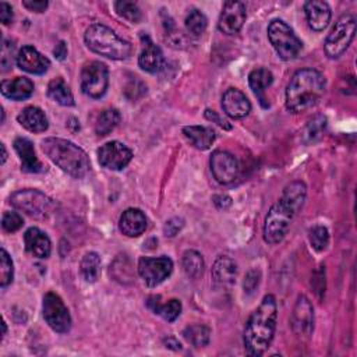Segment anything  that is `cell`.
<instances>
[{
  "label": "cell",
  "mask_w": 357,
  "mask_h": 357,
  "mask_svg": "<svg viewBox=\"0 0 357 357\" xmlns=\"http://www.w3.org/2000/svg\"><path fill=\"white\" fill-rule=\"evenodd\" d=\"M0 91L3 96L11 100H25L33 93V82L26 77H15L14 79L1 81Z\"/></svg>",
  "instance_id": "603a6c76"
},
{
  "label": "cell",
  "mask_w": 357,
  "mask_h": 357,
  "mask_svg": "<svg viewBox=\"0 0 357 357\" xmlns=\"http://www.w3.org/2000/svg\"><path fill=\"white\" fill-rule=\"evenodd\" d=\"M304 13H305L308 26L315 32L324 31L328 26L332 17L329 4L322 0L305 1Z\"/></svg>",
  "instance_id": "d6986e66"
},
{
  "label": "cell",
  "mask_w": 357,
  "mask_h": 357,
  "mask_svg": "<svg viewBox=\"0 0 357 357\" xmlns=\"http://www.w3.org/2000/svg\"><path fill=\"white\" fill-rule=\"evenodd\" d=\"M222 109L231 119H244L251 112V103L237 88H229L222 95Z\"/></svg>",
  "instance_id": "ac0fdd59"
},
{
  "label": "cell",
  "mask_w": 357,
  "mask_h": 357,
  "mask_svg": "<svg viewBox=\"0 0 357 357\" xmlns=\"http://www.w3.org/2000/svg\"><path fill=\"white\" fill-rule=\"evenodd\" d=\"M14 149L21 160V170L25 173H42L45 172V166L38 159L35 153L33 144L24 137H18L14 139Z\"/></svg>",
  "instance_id": "ffe728a7"
},
{
  "label": "cell",
  "mask_w": 357,
  "mask_h": 357,
  "mask_svg": "<svg viewBox=\"0 0 357 357\" xmlns=\"http://www.w3.org/2000/svg\"><path fill=\"white\" fill-rule=\"evenodd\" d=\"M17 121L31 132H43L49 127V121L45 112L38 106L24 107L18 113Z\"/></svg>",
  "instance_id": "cb8c5ba5"
},
{
  "label": "cell",
  "mask_w": 357,
  "mask_h": 357,
  "mask_svg": "<svg viewBox=\"0 0 357 357\" xmlns=\"http://www.w3.org/2000/svg\"><path fill=\"white\" fill-rule=\"evenodd\" d=\"M14 276V265L13 259L6 251V248H1L0 251V286L4 289L13 282Z\"/></svg>",
  "instance_id": "f35d334b"
},
{
  "label": "cell",
  "mask_w": 357,
  "mask_h": 357,
  "mask_svg": "<svg viewBox=\"0 0 357 357\" xmlns=\"http://www.w3.org/2000/svg\"><path fill=\"white\" fill-rule=\"evenodd\" d=\"M209 165H211V172L219 184H230L238 176V169H240L238 162L227 151L218 149L212 152Z\"/></svg>",
  "instance_id": "5bb4252c"
},
{
  "label": "cell",
  "mask_w": 357,
  "mask_h": 357,
  "mask_svg": "<svg viewBox=\"0 0 357 357\" xmlns=\"http://www.w3.org/2000/svg\"><path fill=\"white\" fill-rule=\"evenodd\" d=\"M79 273L88 283H93L100 276V257L98 252H86L79 262Z\"/></svg>",
  "instance_id": "4dcf8cb0"
},
{
  "label": "cell",
  "mask_w": 357,
  "mask_h": 357,
  "mask_svg": "<svg viewBox=\"0 0 357 357\" xmlns=\"http://www.w3.org/2000/svg\"><path fill=\"white\" fill-rule=\"evenodd\" d=\"M326 128V117L324 114H317L308 120L303 130V141L305 144H314L319 141Z\"/></svg>",
  "instance_id": "836d02e7"
},
{
  "label": "cell",
  "mask_w": 357,
  "mask_h": 357,
  "mask_svg": "<svg viewBox=\"0 0 357 357\" xmlns=\"http://www.w3.org/2000/svg\"><path fill=\"white\" fill-rule=\"evenodd\" d=\"M146 305L167 322H173L181 314V303L177 298H172L167 303H160L159 296H151L146 300Z\"/></svg>",
  "instance_id": "83f0119b"
},
{
  "label": "cell",
  "mask_w": 357,
  "mask_h": 357,
  "mask_svg": "<svg viewBox=\"0 0 357 357\" xmlns=\"http://www.w3.org/2000/svg\"><path fill=\"white\" fill-rule=\"evenodd\" d=\"M273 82V74L265 68V67H258L254 68L250 74H248V84L250 88L252 89L254 95L258 98L259 103L262 105V107H268L269 103L266 102L265 98V91L268 86H271Z\"/></svg>",
  "instance_id": "d4e9b609"
},
{
  "label": "cell",
  "mask_w": 357,
  "mask_h": 357,
  "mask_svg": "<svg viewBox=\"0 0 357 357\" xmlns=\"http://www.w3.org/2000/svg\"><path fill=\"white\" fill-rule=\"evenodd\" d=\"M212 199H213V204H215V206L218 209L226 211L231 205V198L229 195H226V194H218Z\"/></svg>",
  "instance_id": "c3c4849f"
},
{
  "label": "cell",
  "mask_w": 357,
  "mask_h": 357,
  "mask_svg": "<svg viewBox=\"0 0 357 357\" xmlns=\"http://www.w3.org/2000/svg\"><path fill=\"white\" fill-rule=\"evenodd\" d=\"M183 337L194 347H204L211 340V329L201 324H192L184 328Z\"/></svg>",
  "instance_id": "1f68e13d"
},
{
  "label": "cell",
  "mask_w": 357,
  "mask_h": 357,
  "mask_svg": "<svg viewBox=\"0 0 357 357\" xmlns=\"http://www.w3.org/2000/svg\"><path fill=\"white\" fill-rule=\"evenodd\" d=\"M24 225L22 216L18 212H13V211H7L3 213L1 218V227L4 231L7 233H14L17 230H20Z\"/></svg>",
  "instance_id": "ab89813d"
},
{
  "label": "cell",
  "mask_w": 357,
  "mask_h": 357,
  "mask_svg": "<svg viewBox=\"0 0 357 357\" xmlns=\"http://www.w3.org/2000/svg\"><path fill=\"white\" fill-rule=\"evenodd\" d=\"M10 204L35 219H46L54 209V202L45 192L35 188H24L10 195Z\"/></svg>",
  "instance_id": "8992f818"
},
{
  "label": "cell",
  "mask_w": 357,
  "mask_h": 357,
  "mask_svg": "<svg viewBox=\"0 0 357 357\" xmlns=\"http://www.w3.org/2000/svg\"><path fill=\"white\" fill-rule=\"evenodd\" d=\"M278 319V305L272 294L264 296L250 315L244 329V349L248 356H262L272 343Z\"/></svg>",
  "instance_id": "6da1fadb"
},
{
  "label": "cell",
  "mask_w": 357,
  "mask_h": 357,
  "mask_svg": "<svg viewBox=\"0 0 357 357\" xmlns=\"http://www.w3.org/2000/svg\"><path fill=\"white\" fill-rule=\"evenodd\" d=\"M42 311H43V318L46 324L57 333H67L71 329V315L64 304L63 298L54 293V291H47L43 296V303H42Z\"/></svg>",
  "instance_id": "30bf717a"
},
{
  "label": "cell",
  "mask_w": 357,
  "mask_h": 357,
  "mask_svg": "<svg viewBox=\"0 0 357 357\" xmlns=\"http://www.w3.org/2000/svg\"><path fill=\"white\" fill-rule=\"evenodd\" d=\"M85 45L89 50L112 60H124L130 57L132 46L128 40L120 38L112 28L103 24H92L84 33Z\"/></svg>",
  "instance_id": "277c9868"
},
{
  "label": "cell",
  "mask_w": 357,
  "mask_h": 357,
  "mask_svg": "<svg viewBox=\"0 0 357 357\" xmlns=\"http://www.w3.org/2000/svg\"><path fill=\"white\" fill-rule=\"evenodd\" d=\"M14 14H13V8L7 1H1L0 3V20L4 25H8L10 22H13Z\"/></svg>",
  "instance_id": "7dc6e473"
},
{
  "label": "cell",
  "mask_w": 357,
  "mask_h": 357,
  "mask_svg": "<svg viewBox=\"0 0 357 357\" xmlns=\"http://www.w3.org/2000/svg\"><path fill=\"white\" fill-rule=\"evenodd\" d=\"M356 33V18L353 14L346 13L337 18L333 28L328 33L324 49L329 59L340 57L350 46Z\"/></svg>",
  "instance_id": "ba28073f"
},
{
  "label": "cell",
  "mask_w": 357,
  "mask_h": 357,
  "mask_svg": "<svg viewBox=\"0 0 357 357\" xmlns=\"http://www.w3.org/2000/svg\"><path fill=\"white\" fill-rule=\"evenodd\" d=\"M40 148L56 166L75 178H82L91 169L86 152L68 139L49 137L40 142Z\"/></svg>",
  "instance_id": "3957f363"
},
{
  "label": "cell",
  "mask_w": 357,
  "mask_h": 357,
  "mask_svg": "<svg viewBox=\"0 0 357 357\" xmlns=\"http://www.w3.org/2000/svg\"><path fill=\"white\" fill-rule=\"evenodd\" d=\"M109 86V70L102 61L93 60L86 63L81 71V89L82 92L92 98L100 99Z\"/></svg>",
  "instance_id": "9c48e42d"
},
{
  "label": "cell",
  "mask_w": 357,
  "mask_h": 357,
  "mask_svg": "<svg viewBox=\"0 0 357 357\" xmlns=\"http://www.w3.org/2000/svg\"><path fill=\"white\" fill-rule=\"evenodd\" d=\"M15 61L22 71L36 75L45 74L50 67V60L31 45H25L18 50Z\"/></svg>",
  "instance_id": "2e32d148"
},
{
  "label": "cell",
  "mask_w": 357,
  "mask_h": 357,
  "mask_svg": "<svg viewBox=\"0 0 357 357\" xmlns=\"http://www.w3.org/2000/svg\"><path fill=\"white\" fill-rule=\"evenodd\" d=\"M53 53H54V57H56V59L63 60V59L67 56V46H66V42L60 40V42L56 45Z\"/></svg>",
  "instance_id": "681fc988"
},
{
  "label": "cell",
  "mask_w": 357,
  "mask_h": 357,
  "mask_svg": "<svg viewBox=\"0 0 357 357\" xmlns=\"http://www.w3.org/2000/svg\"><path fill=\"white\" fill-rule=\"evenodd\" d=\"M119 229L127 237H138L146 229V216L138 208L126 209L119 219Z\"/></svg>",
  "instance_id": "7402d4cb"
},
{
  "label": "cell",
  "mask_w": 357,
  "mask_h": 357,
  "mask_svg": "<svg viewBox=\"0 0 357 357\" xmlns=\"http://www.w3.org/2000/svg\"><path fill=\"white\" fill-rule=\"evenodd\" d=\"M181 264H183V269H184L185 275L192 278V279L199 278L204 272V268H205V262H204L202 255L195 250H187L183 254Z\"/></svg>",
  "instance_id": "e575fe53"
},
{
  "label": "cell",
  "mask_w": 357,
  "mask_h": 357,
  "mask_svg": "<svg viewBox=\"0 0 357 357\" xmlns=\"http://www.w3.org/2000/svg\"><path fill=\"white\" fill-rule=\"evenodd\" d=\"M205 119L209 120V121H212V123H216L219 127H222V128H225V130H230V128H231V124H230L226 119L220 117L215 110L206 109V110H205Z\"/></svg>",
  "instance_id": "f6af8a7d"
},
{
  "label": "cell",
  "mask_w": 357,
  "mask_h": 357,
  "mask_svg": "<svg viewBox=\"0 0 357 357\" xmlns=\"http://www.w3.org/2000/svg\"><path fill=\"white\" fill-rule=\"evenodd\" d=\"M308 240H310L311 247H312L315 251L321 252V251H324V250L328 247V244H329V231H328V229H326L325 226L317 225V226H314V227L310 229V231H308Z\"/></svg>",
  "instance_id": "74e56055"
},
{
  "label": "cell",
  "mask_w": 357,
  "mask_h": 357,
  "mask_svg": "<svg viewBox=\"0 0 357 357\" xmlns=\"http://www.w3.org/2000/svg\"><path fill=\"white\" fill-rule=\"evenodd\" d=\"M22 6L32 13H43L49 3L46 0H22Z\"/></svg>",
  "instance_id": "bcb514c9"
},
{
  "label": "cell",
  "mask_w": 357,
  "mask_h": 357,
  "mask_svg": "<svg viewBox=\"0 0 357 357\" xmlns=\"http://www.w3.org/2000/svg\"><path fill=\"white\" fill-rule=\"evenodd\" d=\"M184 25H185V29L190 36L199 38L208 26V20L202 11L194 8L187 14V17L184 20Z\"/></svg>",
  "instance_id": "d590c367"
},
{
  "label": "cell",
  "mask_w": 357,
  "mask_h": 357,
  "mask_svg": "<svg viewBox=\"0 0 357 357\" xmlns=\"http://www.w3.org/2000/svg\"><path fill=\"white\" fill-rule=\"evenodd\" d=\"M163 343L166 344V347H173L174 350H180L181 349V344L178 340H176L173 336H167L163 339Z\"/></svg>",
  "instance_id": "f907efd6"
},
{
  "label": "cell",
  "mask_w": 357,
  "mask_h": 357,
  "mask_svg": "<svg viewBox=\"0 0 357 357\" xmlns=\"http://www.w3.org/2000/svg\"><path fill=\"white\" fill-rule=\"evenodd\" d=\"M142 40V50L138 56V64L139 67L151 74H156L165 68L166 60L163 56L162 49L151 40V38L145 33L141 35Z\"/></svg>",
  "instance_id": "e0dca14e"
},
{
  "label": "cell",
  "mask_w": 357,
  "mask_h": 357,
  "mask_svg": "<svg viewBox=\"0 0 357 357\" xmlns=\"http://www.w3.org/2000/svg\"><path fill=\"white\" fill-rule=\"evenodd\" d=\"M1 151H3V156H1V165H4L6 159H7V149H6V145L1 144Z\"/></svg>",
  "instance_id": "816d5d0a"
},
{
  "label": "cell",
  "mask_w": 357,
  "mask_h": 357,
  "mask_svg": "<svg viewBox=\"0 0 357 357\" xmlns=\"http://www.w3.org/2000/svg\"><path fill=\"white\" fill-rule=\"evenodd\" d=\"M145 92H146L145 84L141 82V81L137 79V78H134L132 81H130V82L126 85V88H124L126 96H127L128 99H131V100H135V99L141 98Z\"/></svg>",
  "instance_id": "b9f144b4"
},
{
  "label": "cell",
  "mask_w": 357,
  "mask_h": 357,
  "mask_svg": "<svg viewBox=\"0 0 357 357\" xmlns=\"http://www.w3.org/2000/svg\"><path fill=\"white\" fill-rule=\"evenodd\" d=\"M237 278V265L229 257H219L212 266V279L216 284L231 286Z\"/></svg>",
  "instance_id": "484cf974"
},
{
  "label": "cell",
  "mask_w": 357,
  "mask_h": 357,
  "mask_svg": "<svg viewBox=\"0 0 357 357\" xmlns=\"http://www.w3.org/2000/svg\"><path fill=\"white\" fill-rule=\"evenodd\" d=\"M114 10L120 17H123L124 20H127L131 24H137L142 18V13H141L138 4L134 1H127V0L116 1Z\"/></svg>",
  "instance_id": "8d00e7d4"
},
{
  "label": "cell",
  "mask_w": 357,
  "mask_h": 357,
  "mask_svg": "<svg viewBox=\"0 0 357 357\" xmlns=\"http://www.w3.org/2000/svg\"><path fill=\"white\" fill-rule=\"evenodd\" d=\"M245 6L241 1H226L219 15L218 28L226 35L237 33L245 22Z\"/></svg>",
  "instance_id": "9a60e30c"
},
{
  "label": "cell",
  "mask_w": 357,
  "mask_h": 357,
  "mask_svg": "<svg viewBox=\"0 0 357 357\" xmlns=\"http://www.w3.org/2000/svg\"><path fill=\"white\" fill-rule=\"evenodd\" d=\"M120 123V113L117 109H106L103 110L95 123V132L98 137H105L110 134L117 124Z\"/></svg>",
  "instance_id": "d6a6232c"
},
{
  "label": "cell",
  "mask_w": 357,
  "mask_h": 357,
  "mask_svg": "<svg viewBox=\"0 0 357 357\" xmlns=\"http://www.w3.org/2000/svg\"><path fill=\"white\" fill-rule=\"evenodd\" d=\"M294 215H296L294 209L284 201L279 199L278 202H275L269 208L264 222L262 236L265 243L279 244L287 234V230L290 227V223Z\"/></svg>",
  "instance_id": "52a82bcc"
},
{
  "label": "cell",
  "mask_w": 357,
  "mask_h": 357,
  "mask_svg": "<svg viewBox=\"0 0 357 357\" xmlns=\"http://www.w3.org/2000/svg\"><path fill=\"white\" fill-rule=\"evenodd\" d=\"M184 137L191 142L192 146L201 151H206L215 142V131L205 126H185L183 127Z\"/></svg>",
  "instance_id": "4316f807"
},
{
  "label": "cell",
  "mask_w": 357,
  "mask_h": 357,
  "mask_svg": "<svg viewBox=\"0 0 357 357\" xmlns=\"http://www.w3.org/2000/svg\"><path fill=\"white\" fill-rule=\"evenodd\" d=\"M173 272V261L166 257H141L138 261V275L149 287H156Z\"/></svg>",
  "instance_id": "8fae6325"
},
{
  "label": "cell",
  "mask_w": 357,
  "mask_h": 357,
  "mask_svg": "<svg viewBox=\"0 0 357 357\" xmlns=\"http://www.w3.org/2000/svg\"><path fill=\"white\" fill-rule=\"evenodd\" d=\"M291 329L300 339H308L314 329V307L310 298L300 294L291 312Z\"/></svg>",
  "instance_id": "4fadbf2b"
},
{
  "label": "cell",
  "mask_w": 357,
  "mask_h": 357,
  "mask_svg": "<svg viewBox=\"0 0 357 357\" xmlns=\"http://www.w3.org/2000/svg\"><path fill=\"white\" fill-rule=\"evenodd\" d=\"M305 197H307V185L304 181H300V180H296V181H291L284 188H283V192H282V197L280 199L284 201L286 204H289L294 212L297 213L304 201H305Z\"/></svg>",
  "instance_id": "f1b7e54d"
},
{
  "label": "cell",
  "mask_w": 357,
  "mask_h": 357,
  "mask_svg": "<svg viewBox=\"0 0 357 357\" xmlns=\"http://www.w3.org/2000/svg\"><path fill=\"white\" fill-rule=\"evenodd\" d=\"M132 159V151L120 141H109L98 149V160L109 170H123Z\"/></svg>",
  "instance_id": "7c38bea8"
},
{
  "label": "cell",
  "mask_w": 357,
  "mask_h": 357,
  "mask_svg": "<svg viewBox=\"0 0 357 357\" xmlns=\"http://www.w3.org/2000/svg\"><path fill=\"white\" fill-rule=\"evenodd\" d=\"M47 96L61 105V106H74V96L70 86L64 82L61 77L53 78L47 85Z\"/></svg>",
  "instance_id": "f546056e"
},
{
  "label": "cell",
  "mask_w": 357,
  "mask_h": 357,
  "mask_svg": "<svg viewBox=\"0 0 357 357\" xmlns=\"http://www.w3.org/2000/svg\"><path fill=\"white\" fill-rule=\"evenodd\" d=\"M13 59H14V45L8 40H4L3 43V50H1V70L7 71L13 66Z\"/></svg>",
  "instance_id": "ee69618b"
},
{
  "label": "cell",
  "mask_w": 357,
  "mask_h": 357,
  "mask_svg": "<svg viewBox=\"0 0 357 357\" xmlns=\"http://www.w3.org/2000/svg\"><path fill=\"white\" fill-rule=\"evenodd\" d=\"M25 250L36 258H47L52 252V241L49 236L38 227H29L24 233Z\"/></svg>",
  "instance_id": "44dd1931"
},
{
  "label": "cell",
  "mask_w": 357,
  "mask_h": 357,
  "mask_svg": "<svg viewBox=\"0 0 357 357\" xmlns=\"http://www.w3.org/2000/svg\"><path fill=\"white\" fill-rule=\"evenodd\" d=\"M268 39L278 56L284 61L298 57L303 50L301 40L283 20L276 18L269 22Z\"/></svg>",
  "instance_id": "5b68a950"
},
{
  "label": "cell",
  "mask_w": 357,
  "mask_h": 357,
  "mask_svg": "<svg viewBox=\"0 0 357 357\" xmlns=\"http://www.w3.org/2000/svg\"><path fill=\"white\" fill-rule=\"evenodd\" d=\"M325 88L326 79L318 70H297L291 75L284 92L287 110L291 113H300L314 107L324 96Z\"/></svg>",
  "instance_id": "7a4b0ae2"
},
{
  "label": "cell",
  "mask_w": 357,
  "mask_h": 357,
  "mask_svg": "<svg viewBox=\"0 0 357 357\" xmlns=\"http://www.w3.org/2000/svg\"><path fill=\"white\" fill-rule=\"evenodd\" d=\"M183 226H184L183 218H178V216L170 218L169 220H166V223L163 226V233L167 237H174L183 229Z\"/></svg>",
  "instance_id": "7bdbcfd3"
},
{
  "label": "cell",
  "mask_w": 357,
  "mask_h": 357,
  "mask_svg": "<svg viewBox=\"0 0 357 357\" xmlns=\"http://www.w3.org/2000/svg\"><path fill=\"white\" fill-rule=\"evenodd\" d=\"M261 282V271L254 268V269H250L245 276H244V280H243V289L245 293H252L255 291V289L258 287Z\"/></svg>",
  "instance_id": "60d3db41"
}]
</instances>
